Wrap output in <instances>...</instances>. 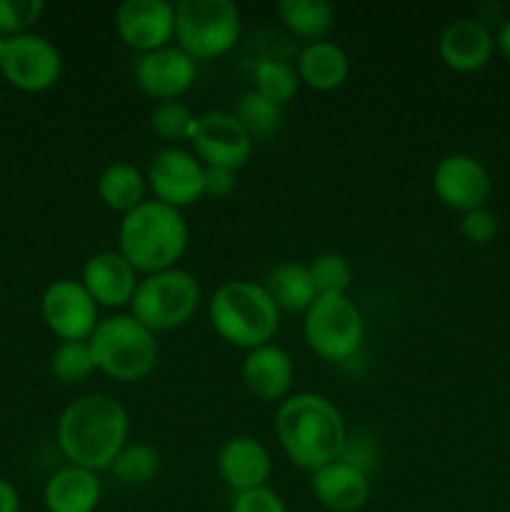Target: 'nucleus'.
Returning a JSON list of instances; mask_svg holds the SVG:
<instances>
[{
  "label": "nucleus",
  "instance_id": "1",
  "mask_svg": "<svg viewBox=\"0 0 510 512\" xmlns=\"http://www.w3.org/2000/svg\"><path fill=\"white\" fill-rule=\"evenodd\" d=\"M128 440V413L103 393L80 395L58 420V445L65 458L85 470H110Z\"/></svg>",
  "mask_w": 510,
  "mask_h": 512
},
{
  "label": "nucleus",
  "instance_id": "2",
  "mask_svg": "<svg viewBox=\"0 0 510 512\" xmlns=\"http://www.w3.org/2000/svg\"><path fill=\"white\" fill-rule=\"evenodd\" d=\"M275 435L285 455L305 470H318L338 460L348 440L340 410L315 393H298L280 405Z\"/></svg>",
  "mask_w": 510,
  "mask_h": 512
},
{
  "label": "nucleus",
  "instance_id": "3",
  "mask_svg": "<svg viewBox=\"0 0 510 512\" xmlns=\"http://www.w3.org/2000/svg\"><path fill=\"white\" fill-rule=\"evenodd\" d=\"M118 245V253L133 265L135 273H163L183 258L188 225L178 208L160 200H143L120 220Z\"/></svg>",
  "mask_w": 510,
  "mask_h": 512
},
{
  "label": "nucleus",
  "instance_id": "4",
  "mask_svg": "<svg viewBox=\"0 0 510 512\" xmlns=\"http://www.w3.org/2000/svg\"><path fill=\"white\" fill-rule=\"evenodd\" d=\"M210 323L215 333L238 348H260L278 333L280 315L263 285L230 280L210 298Z\"/></svg>",
  "mask_w": 510,
  "mask_h": 512
},
{
  "label": "nucleus",
  "instance_id": "5",
  "mask_svg": "<svg viewBox=\"0 0 510 512\" xmlns=\"http://www.w3.org/2000/svg\"><path fill=\"white\" fill-rule=\"evenodd\" d=\"M88 343L98 370L123 383L145 378L158 363L155 333L138 323L133 315H113L100 320Z\"/></svg>",
  "mask_w": 510,
  "mask_h": 512
},
{
  "label": "nucleus",
  "instance_id": "6",
  "mask_svg": "<svg viewBox=\"0 0 510 512\" xmlns=\"http://www.w3.org/2000/svg\"><path fill=\"white\" fill-rule=\"evenodd\" d=\"M200 303L198 280L188 270L170 268L143 278L135 288L130 310L148 330H173L188 323Z\"/></svg>",
  "mask_w": 510,
  "mask_h": 512
},
{
  "label": "nucleus",
  "instance_id": "7",
  "mask_svg": "<svg viewBox=\"0 0 510 512\" xmlns=\"http://www.w3.org/2000/svg\"><path fill=\"white\" fill-rule=\"evenodd\" d=\"M175 38L190 58H215L238 43L240 10L230 0H180Z\"/></svg>",
  "mask_w": 510,
  "mask_h": 512
},
{
  "label": "nucleus",
  "instance_id": "8",
  "mask_svg": "<svg viewBox=\"0 0 510 512\" xmlns=\"http://www.w3.org/2000/svg\"><path fill=\"white\" fill-rule=\"evenodd\" d=\"M305 340L323 360H348L363 343V315L348 295H318L305 310Z\"/></svg>",
  "mask_w": 510,
  "mask_h": 512
},
{
  "label": "nucleus",
  "instance_id": "9",
  "mask_svg": "<svg viewBox=\"0 0 510 512\" xmlns=\"http://www.w3.org/2000/svg\"><path fill=\"white\" fill-rule=\"evenodd\" d=\"M63 58L60 50L43 35L23 33L5 40V50L0 55V73L10 85L28 93L48 90L58 83Z\"/></svg>",
  "mask_w": 510,
  "mask_h": 512
},
{
  "label": "nucleus",
  "instance_id": "10",
  "mask_svg": "<svg viewBox=\"0 0 510 512\" xmlns=\"http://www.w3.org/2000/svg\"><path fill=\"white\" fill-rule=\"evenodd\" d=\"M190 145L205 168H225L233 173L243 168L253 153V138L245 133L233 113H223V110H213L195 120Z\"/></svg>",
  "mask_w": 510,
  "mask_h": 512
},
{
  "label": "nucleus",
  "instance_id": "11",
  "mask_svg": "<svg viewBox=\"0 0 510 512\" xmlns=\"http://www.w3.org/2000/svg\"><path fill=\"white\" fill-rule=\"evenodd\" d=\"M45 325L63 340H88L98 328V303L83 283L55 280L40 298Z\"/></svg>",
  "mask_w": 510,
  "mask_h": 512
},
{
  "label": "nucleus",
  "instance_id": "12",
  "mask_svg": "<svg viewBox=\"0 0 510 512\" xmlns=\"http://www.w3.org/2000/svg\"><path fill=\"white\" fill-rule=\"evenodd\" d=\"M148 183L155 200L180 210L205 195V165L188 150L163 148L150 160Z\"/></svg>",
  "mask_w": 510,
  "mask_h": 512
},
{
  "label": "nucleus",
  "instance_id": "13",
  "mask_svg": "<svg viewBox=\"0 0 510 512\" xmlns=\"http://www.w3.org/2000/svg\"><path fill=\"white\" fill-rule=\"evenodd\" d=\"M490 175L473 155L455 153L440 160L433 173V190L448 208L470 213L485 208L490 198Z\"/></svg>",
  "mask_w": 510,
  "mask_h": 512
},
{
  "label": "nucleus",
  "instance_id": "14",
  "mask_svg": "<svg viewBox=\"0 0 510 512\" xmlns=\"http://www.w3.org/2000/svg\"><path fill=\"white\" fill-rule=\"evenodd\" d=\"M120 40L135 50H160L175 35V8L165 0H125L115 13Z\"/></svg>",
  "mask_w": 510,
  "mask_h": 512
},
{
  "label": "nucleus",
  "instance_id": "15",
  "mask_svg": "<svg viewBox=\"0 0 510 512\" xmlns=\"http://www.w3.org/2000/svg\"><path fill=\"white\" fill-rule=\"evenodd\" d=\"M135 80L150 98L175 100L193 85L195 60L180 50V45H165L140 55L135 63Z\"/></svg>",
  "mask_w": 510,
  "mask_h": 512
},
{
  "label": "nucleus",
  "instance_id": "16",
  "mask_svg": "<svg viewBox=\"0 0 510 512\" xmlns=\"http://www.w3.org/2000/svg\"><path fill=\"white\" fill-rule=\"evenodd\" d=\"M218 473L235 495L265 488L270 475V453L260 440L250 435H235L220 448Z\"/></svg>",
  "mask_w": 510,
  "mask_h": 512
},
{
  "label": "nucleus",
  "instance_id": "17",
  "mask_svg": "<svg viewBox=\"0 0 510 512\" xmlns=\"http://www.w3.org/2000/svg\"><path fill=\"white\" fill-rule=\"evenodd\" d=\"M140 280L135 278V268L115 250H103L88 258L83 268V285L90 298L105 308H120L133 300Z\"/></svg>",
  "mask_w": 510,
  "mask_h": 512
},
{
  "label": "nucleus",
  "instance_id": "18",
  "mask_svg": "<svg viewBox=\"0 0 510 512\" xmlns=\"http://www.w3.org/2000/svg\"><path fill=\"white\" fill-rule=\"evenodd\" d=\"M495 40L488 25L478 18H458L443 30L438 40V53L448 68L470 73L483 68L490 60Z\"/></svg>",
  "mask_w": 510,
  "mask_h": 512
},
{
  "label": "nucleus",
  "instance_id": "19",
  "mask_svg": "<svg viewBox=\"0 0 510 512\" xmlns=\"http://www.w3.org/2000/svg\"><path fill=\"white\" fill-rule=\"evenodd\" d=\"M313 495L333 512H355L368 503L370 483L368 475L345 460H333L323 468L313 470L310 480Z\"/></svg>",
  "mask_w": 510,
  "mask_h": 512
},
{
  "label": "nucleus",
  "instance_id": "20",
  "mask_svg": "<svg viewBox=\"0 0 510 512\" xmlns=\"http://www.w3.org/2000/svg\"><path fill=\"white\" fill-rule=\"evenodd\" d=\"M243 383L258 400H280L293 385V360L278 345H260L243 360Z\"/></svg>",
  "mask_w": 510,
  "mask_h": 512
},
{
  "label": "nucleus",
  "instance_id": "21",
  "mask_svg": "<svg viewBox=\"0 0 510 512\" xmlns=\"http://www.w3.org/2000/svg\"><path fill=\"white\" fill-rule=\"evenodd\" d=\"M100 493L103 488L93 470L70 465L48 480L43 500L48 512H93L100 503Z\"/></svg>",
  "mask_w": 510,
  "mask_h": 512
},
{
  "label": "nucleus",
  "instance_id": "22",
  "mask_svg": "<svg viewBox=\"0 0 510 512\" xmlns=\"http://www.w3.org/2000/svg\"><path fill=\"white\" fill-rule=\"evenodd\" d=\"M300 83L315 90H333L348 78V55L330 40L308 43L298 55Z\"/></svg>",
  "mask_w": 510,
  "mask_h": 512
},
{
  "label": "nucleus",
  "instance_id": "23",
  "mask_svg": "<svg viewBox=\"0 0 510 512\" xmlns=\"http://www.w3.org/2000/svg\"><path fill=\"white\" fill-rule=\"evenodd\" d=\"M263 288L275 303V308L288 310V313H305L313 305V300L318 298L308 265L298 263L275 265L265 275Z\"/></svg>",
  "mask_w": 510,
  "mask_h": 512
},
{
  "label": "nucleus",
  "instance_id": "24",
  "mask_svg": "<svg viewBox=\"0 0 510 512\" xmlns=\"http://www.w3.org/2000/svg\"><path fill=\"white\" fill-rule=\"evenodd\" d=\"M98 195L110 210H118L125 215L143 203L145 178L135 165L118 160L100 173Z\"/></svg>",
  "mask_w": 510,
  "mask_h": 512
},
{
  "label": "nucleus",
  "instance_id": "25",
  "mask_svg": "<svg viewBox=\"0 0 510 512\" xmlns=\"http://www.w3.org/2000/svg\"><path fill=\"white\" fill-rule=\"evenodd\" d=\"M278 13L290 33L310 43L323 40L335 23L333 5L328 0H280Z\"/></svg>",
  "mask_w": 510,
  "mask_h": 512
},
{
  "label": "nucleus",
  "instance_id": "26",
  "mask_svg": "<svg viewBox=\"0 0 510 512\" xmlns=\"http://www.w3.org/2000/svg\"><path fill=\"white\" fill-rule=\"evenodd\" d=\"M235 118L243 125L245 133L255 140H268L283 128V105L263 98L255 90H248L238 98L235 105Z\"/></svg>",
  "mask_w": 510,
  "mask_h": 512
},
{
  "label": "nucleus",
  "instance_id": "27",
  "mask_svg": "<svg viewBox=\"0 0 510 512\" xmlns=\"http://www.w3.org/2000/svg\"><path fill=\"white\" fill-rule=\"evenodd\" d=\"M255 93H260L263 98L273 100V103L285 105L288 100H293V95L300 88V75L298 68L285 60L278 58H263L255 65Z\"/></svg>",
  "mask_w": 510,
  "mask_h": 512
},
{
  "label": "nucleus",
  "instance_id": "28",
  "mask_svg": "<svg viewBox=\"0 0 510 512\" xmlns=\"http://www.w3.org/2000/svg\"><path fill=\"white\" fill-rule=\"evenodd\" d=\"M110 470H113V475L120 483L130 485V488L145 485L158 475L160 455L148 443H125L123 450L115 455Z\"/></svg>",
  "mask_w": 510,
  "mask_h": 512
},
{
  "label": "nucleus",
  "instance_id": "29",
  "mask_svg": "<svg viewBox=\"0 0 510 512\" xmlns=\"http://www.w3.org/2000/svg\"><path fill=\"white\" fill-rule=\"evenodd\" d=\"M50 370L55 378L65 385L83 383L98 370L95 365V355L90 350L88 340H63L58 348L50 355Z\"/></svg>",
  "mask_w": 510,
  "mask_h": 512
},
{
  "label": "nucleus",
  "instance_id": "30",
  "mask_svg": "<svg viewBox=\"0 0 510 512\" xmlns=\"http://www.w3.org/2000/svg\"><path fill=\"white\" fill-rule=\"evenodd\" d=\"M308 273L318 295H345L353 283V268L340 253L315 255L308 263Z\"/></svg>",
  "mask_w": 510,
  "mask_h": 512
},
{
  "label": "nucleus",
  "instance_id": "31",
  "mask_svg": "<svg viewBox=\"0 0 510 512\" xmlns=\"http://www.w3.org/2000/svg\"><path fill=\"white\" fill-rule=\"evenodd\" d=\"M195 115L180 100H160L150 110V128L165 140H190V133L195 128Z\"/></svg>",
  "mask_w": 510,
  "mask_h": 512
},
{
  "label": "nucleus",
  "instance_id": "32",
  "mask_svg": "<svg viewBox=\"0 0 510 512\" xmlns=\"http://www.w3.org/2000/svg\"><path fill=\"white\" fill-rule=\"evenodd\" d=\"M43 8V0H0V33L23 35Z\"/></svg>",
  "mask_w": 510,
  "mask_h": 512
},
{
  "label": "nucleus",
  "instance_id": "33",
  "mask_svg": "<svg viewBox=\"0 0 510 512\" xmlns=\"http://www.w3.org/2000/svg\"><path fill=\"white\" fill-rule=\"evenodd\" d=\"M460 233H463V238L470 240V243L485 245L495 238V233H498V218H495V213H490L488 208L470 210V213H463Z\"/></svg>",
  "mask_w": 510,
  "mask_h": 512
},
{
  "label": "nucleus",
  "instance_id": "34",
  "mask_svg": "<svg viewBox=\"0 0 510 512\" xmlns=\"http://www.w3.org/2000/svg\"><path fill=\"white\" fill-rule=\"evenodd\" d=\"M230 512H288L283 498L270 488L250 490V493L235 495V503Z\"/></svg>",
  "mask_w": 510,
  "mask_h": 512
},
{
  "label": "nucleus",
  "instance_id": "35",
  "mask_svg": "<svg viewBox=\"0 0 510 512\" xmlns=\"http://www.w3.org/2000/svg\"><path fill=\"white\" fill-rule=\"evenodd\" d=\"M235 188V173L225 168H205V193L213 198H225L233 193Z\"/></svg>",
  "mask_w": 510,
  "mask_h": 512
},
{
  "label": "nucleus",
  "instance_id": "36",
  "mask_svg": "<svg viewBox=\"0 0 510 512\" xmlns=\"http://www.w3.org/2000/svg\"><path fill=\"white\" fill-rule=\"evenodd\" d=\"M20 510V498L15 493V488L5 480H0V512H18Z\"/></svg>",
  "mask_w": 510,
  "mask_h": 512
},
{
  "label": "nucleus",
  "instance_id": "37",
  "mask_svg": "<svg viewBox=\"0 0 510 512\" xmlns=\"http://www.w3.org/2000/svg\"><path fill=\"white\" fill-rule=\"evenodd\" d=\"M498 48L505 58L510 60V18L500 25V33H498Z\"/></svg>",
  "mask_w": 510,
  "mask_h": 512
},
{
  "label": "nucleus",
  "instance_id": "38",
  "mask_svg": "<svg viewBox=\"0 0 510 512\" xmlns=\"http://www.w3.org/2000/svg\"><path fill=\"white\" fill-rule=\"evenodd\" d=\"M5 40H8V38H5V35L0 33V55H3V50H5Z\"/></svg>",
  "mask_w": 510,
  "mask_h": 512
}]
</instances>
